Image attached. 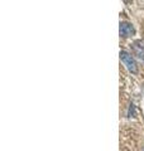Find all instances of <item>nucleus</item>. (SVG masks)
Segmentation results:
<instances>
[{
	"mask_svg": "<svg viewBox=\"0 0 144 151\" xmlns=\"http://www.w3.org/2000/svg\"><path fill=\"white\" fill-rule=\"evenodd\" d=\"M120 59L123 60V63L127 65V68L132 73H138V64L135 62V59L132 57V54H129L125 50H121L120 52Z\"/></svg>",
	"mask_w": 144,
	"mask_h": 151,
	"instance_id": "1",
	"label": "nucleus"
},
{
	"mask_svg": "<svg viewBox=\"0 0 144 151\" xmlns=\"http://www.w3.org/2000/svg\"><path fill=\"white\" fill-rule=\"evenodd\" d=\"M132 50L133 54L137 58L144 60V40L143 39H138L132 44Z\"/></svg>",
	"mask_w": 144,
	"mask_h": 151,
	"instance_id": "2",
	"label": "nucleus"
},
{
	"mask_svg": "<svg viewBox=\"0 0 144 151\" xmlns=\"http://www.w3.org/2000/svg\"><path fill=\"white\" fill-rule=\"evenodd\" d=\"M119 33L120 35L127 38V37H130L133 35L134 33H135V29H134V27L130 24V23H120V28H119Z\"/></svg>",
	"mask_w": 144,
	"mask_h": 151,
	"instance_id": "3",
	"label": "nucleus"
},
{
	"mask_svg": "<svg viewBox=\"0 0 144 151\" xmlns=\"http://www.w3.org/2000/svg\"><path fill=\"white\" fill-rule=\"evenodd\" d=\"M124 1H125V3H130L132 0H124Z\"/></svg>",
	"mask_w": 144,
	"mask_h": 151,
	"instance_id": "4",
	"label": "nucleus"
}]
</instances>
